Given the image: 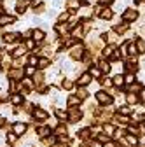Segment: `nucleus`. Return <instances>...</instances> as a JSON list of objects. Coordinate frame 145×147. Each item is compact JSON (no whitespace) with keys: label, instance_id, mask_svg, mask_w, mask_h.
<instances>
[{"label":"nucleus","instance_id":"f257e3e1","mask_svg":"<svg viewBox=\"0 0 145 147\" xmlns=\"http://www.w3.org/2000/svg\"><path fill=\"white\" fill-rule=\"evenodd\" d=\"M122 20H124V21H128V23L136 21V20H138V11H136V9H133V7L126 9V11L122 12Z\"/></svg>","mask_w":145,"mask_h":147},{"label":"nucleus","instance_id":"f03ea898","mask_svg":"<svg viewBox=\"0 0 145 147\" xmlns=\"http://www.w3.org/2000/svg\"><path fill=\"white\" fill-rule=\"evenodd\" d=\"M70 56L74 58V60H82V56H84V46H81V44L74 46V47L70 49Z\"/></svg>","mask_w":145,"mask_h":147},{"label":"nucleus","instance_id":"7ed1b4c3","mask_svg":"<svg viewBox=\"0 0 145 147\" xmlns=\"http://www.w3.org/2000/svg\"><path fill=\"white\" fill-rule=\"evenodd\" d=\"M72 37L77 39V40H81V39H84V37H86V32L82 28V23H79L75 28H72Z\"/></svg>","mask_w":145,"mask_h":147},{"label":"nucleus","instance_id":"20e7f679","mask_svg":"<svg viewBox=\"0 0 145 147\" xmlns=\"http://www.w3.org/2000/svg\"><path fill=\"white\" fill-rule=\"evenodd\" d=\"M81 117H82V112H81V110H77V109H74V107L68 110V121H72V123H79Z\"/></svg>","mask_w":145,"mask_h":147},{"label":"nucleus","instance_id":"39448f33","mask_svg":"<svg viewBox=\"0 0 145 147\" xmlns=\"http://www.w3.org/2000/svg\"><path fill=\"white\" fill-rule=\"evenodd\" d=\"M112 16H114V11L108 7V5H103V9H101V12H100V18H101V20L110 21V20H112Z\"/></svg>","mask_w":145,"mask_h":147},{"label":"nucleus","instance_id":"423d86ee","mask_svg":"<svg viewBox=\"0 0 145 147\" xmlns=\"http://www.w3.org/2000/svg\"><path fill=\"white\" fill-rule=\"evenodd\" d=\"M96 100H98L100 103H105V105H110V103H112V96L107 95V93H103V91L96 93Z\"/></svg>","mask_w":145,"mask_h":147},{"label":"nucleus","instance_id":"0eeeda50","mask_svg":"<svg viewBox=\"0 0 145 147\" xmlns=\"http://www.w3.org/2000/svg\"><path fill=\"white\" fill-rule=\"evenodd\" d=\"M91 79H93V77H91V74H89V72H87V74H82V76L77 79V86L84 88V86H87L89 82H91Z\"/></svg>","mask_w":145,"mask_h":147},{"label":"nucleus","instance_id":"6e6552de","mask_svg":"<svg viewBox=\"0 0 145 147\" xmlns=\"http://www.w3.org/2000/svg\"><path fill=\"white\" fill-rule=\"evenodd\" d=\"M32 114H33V117L35 119H39V121H44V119H47V112H46V110H42V109H33L32 110Z\"/></svg>","mask_w":145,"mask_h":147},{"label":"nucleus","instance_id":"1a4fd4ad","mask_svg":"<svg viewBox=\"0 0 145 147\" xmlns=\"http://www.w3.org/2000/svg\"><path fill=\"white\" fill-rule=\"evenodd\" d=\"M128 28H130V23L124 21V23H121V25H115V26H114V32H115L117 35H122L124 32H128Z\"/></svg>","mask_w":145,"mask_h":147},{"label":"nucleus","instance_id":"9d476101","mask_svg":"<svg viewBox=\"0 0 145 147\" xmlns=\"http://www.w3.org/2000/svg\"><path fill=\"white\" fill-rule=\"evenodd\" d=\"M14 21H16V18H14V16H9V14L0 16V26H4V25H12Z\"/></svg>","mask_w":145,"mask_h":147},{"label":"nucleus","instance_id":"9b49d317","mask_svg":"<svg viewBox=\"0 0 145 147\" xmlns=\"http://www.w3.org/2000/svg\"><path fill=\"white\" fill-rule=\"evenodd\" d=\"M28 5H30V0H19V2H17V5H16V11L19 12V14H23V12L28 9Z\"/></svg>","mask_w":145,"mask_h":147},{"label":"nucleus","instance_id":"f8f14e48","mask_svg":"<svg viewBox=\"0 0 145 147\" xmlns=\"http://www.w3.org/2000/svg\"><path fill=\"white\" fill-rule=\"evenodd\" d=\"M17 37H21L19 33H5L4 37H2V40L5 42V44H11V42H16L17 40Z\"/></svg>","mask_w":145,"mask_h":147},{"label":"nucleus","instance_id":"ddd939ff","mask_svg":"<svg viewBox=\"0 0 145 147\" xmlns=\"http://www.w3.org/2000/svg\"><path fill=\"white\" fill-rule=\"evenodd\" d=\"M12 131H14L16 135H23V133L26 131V124H23V123H16V124L12 126Z\"/></svg>","mask_w":145,"mask_h":147},{"label":"nucleus","instance_id":"4468645a","mask_svg":"<svg viewBox=\"0 0 145 147\" xmlns=\"http://www.w3.org/2000/svg\"><path fill=\"white\" fill-rule=\"evenodd\" d=\"M21 76H23V72H21V68H19V67H14L12 70H9V77H11V79H14V81H16V79H19Z\"/></svg>","mask_w":145,"mask_h":147},{"label":"nucleus","instance_id":"2eb2a0df","mask_svg":"<svg viewBox=\"0 0 145 147\" xmlns=\"http://www.w3.org/2000/svg\"><path fill=\"white\" fill-rule=\"evenodd\" d=\"M32 37H33V40H35V42H42V40L46 39V33H44L42 30H33Z\"/></svg>","mask_w":145,"mask_h":147},{"label":"nucleus","instance_id":"dca6fc26","mask_svg":"<svg viewBox=\"0 0 145 147\" xmlns=\"http://www.w3.org/2000/svg\"><path fill=\"white\" fill-rule=\"evenodd\" d=\"M114 51H115V44H108V46L103 49V58H112Z\"/></svg>","mask_w":145,"mask_h":147},{"label":"nucleus","instance_id":"f3484780","mask_svg":"<svg viewBox=\"0 0 145 147\" xmlns=\"http://www.w3.org/2000/svg\"><path fill=\"white\" fill-rule=\"evenodd\" d=\"M26 51H28L26 46H19V47H16V49L12 51V56H14V58H19V56H23Z\"/></svg>","mask_w":145,"mask_h":147},{"label":"nucleus","instance_id":"a211bd4d","mask_svg":"<svg viewBox=\"0 0 145 147\" xmlns=\"http://www.w3.org/2000/svg\"><path fill=\"white\" fill-rule=\"evenodd\" d=\"M66 7L70 9V12H72V11H77V9H81V2H79V0H68V2H66Z\"/></svg>","mask_w":145,"mask_h":147},{"label":"nucleus","instance_id":"6ab92c4d","mask_svg":"<svg viewBox=\"0 0 145 147\" xmlns=\"http://www.w3.org/2000/svg\"><path fill=\"white\" fill-rule=\"evenodd\" d=\"M135 46H136V49H138V54H145V40H143V39H138V40L135 42Z\"/></svg>","mask_w":145,"mask_h":147},{"label":"nucleus","instance_id":"aec40b11","mask_svg":"<svg viewBox=\"0 0 145 147\" xmlns=\"http://www.w3.org/2000/svg\"><path fill=\"white\" fill-rule=\"evenodd\" d=\"M89 74H91V77H100L103 72H101L100 67H91V68H89Z\"/></svg>","mask_w":145,"mask_h":147},{"label":"nucleus","instance_id":"412c9836","mask_svg":"<svg viewBox=\"0 0 145 147\" xmlns=\"http://www.w3.org/2000/svg\"><path fill=\"white\" fill-rule=\"evenodd\" d=\"M136 54H138V49H136V46L128 42V56H136Z\"/></svg>","mask_w":145,"mask_h":147},{"label":"nucleus","instance_id":"4be33fe9","mask_svg":"<svg viewBox=\"0 0 145 147\" xmlns=\"http://www.w3.org/2000/svg\"><path fill=\"white\" fill-rule=\"evenodd\" d=\"M98 67L101 68V72H103V74H108V72H110V65H108V61H105V60H101Z\"/></svg>","mask_w":145,"mask_h":147},{"label":"nucleus","instance_id":"5701e85b","mask_svg":"<svg viewBox=\"0 0 145 147\" xmlns=\"http://www.w3.org/2000/svg\"><path fill=\"white\" fill-rule=\"evenodd\" d=\"M49 133H51V130H49V128H46V126H42V128H39V130H37V135H39V137H42V138H44V137H47Z\"/></svg>","mask_w":145,"mask_h":147},{"label":"nucleus","instance_id":"b1692460","mask_svg":"<svg viewBox=\"0 0 145 147\" xmlns=\"http://www.w3.org/2000/svg\"><path fill=\"white\" fill-rule=\"evenodd\" d=\"M49 65H51V61H49L47 58H40V60L37 61V67H39V68H47Z\"/></svg>","mask_w":145,"mask_h":147},{"label":"nucleus","instance_id":"393cba45","mask_svg":"<svg viewBox=\"0 0 145 147\" xmlns=\"http://www.w3.org/2000/svg\"><path fill=\"white\" fill-rule=\"evenodd\" d=\"M11 102H12V105H21L23 96H21V95H12V96H11Z\"/></svg>","mask_w":145,"mask_h":147},{"label":"nucleus","instance_id":"a878e982","mask_svg":"<svg viewBox=\"0 0 145 147\" xmlns=\"http://www.w3.org/2000/svg\"><path fill=\"white\" fill-rule=\"evenodd\" d=\"M117 112L122 114V116H130V114H131V107H126V105H124V107L117 109Z\"/></svg>","mask_w":145,"mask_h":147},{"label":"nucleus","instance_id":"bb28decb","mask_svg":"<svg viewBox=\"0 0 145 147\" xmlns=\"http://www.w3.org/2000/svg\"><path fill=\"white\" fill-rule=\"evenodd\" d=\"M79 103H81V98H79V96H74V95H72V96L68 98V105H70V107L79 105Z\"/></svg>","mask_w":145,"mask_h":147},{"label":"nucleus","instance_id":"cd10ccee","mask_svg":"<svg viewBox=\"0 0 145 147\" xmlns=\"http://www.w3.org/2000/svg\"><path fill=\"white\" fill-rule=\"evenodd\" d=\"M103 131L108 133V135H114V133H115V128H114L112 124H105V126H103Z\"/></svg>","mask_w":145,"mask_h":147},{"label":"nucleus","instance_id":"c85d7f7f","mask_svg":"<svg viewBox=\"0 0 145 147\" xmlns=\"http://www.w3.org/2000/svg\"><path fill=\"white\" fill-rule=\"evenodd\" d=\"M54 133H56V137H61V135H66V128H65L63 124H60V126L56 128V131H54Z\"/></svg>","mask_w":145,"mask_h":147},{"label":"nucleus","instance_id":"c756f323","mask_svg":"<svg viewBox=\"0 0 145 147\" xmlns=\"http://www.w3.org/2000/svg\"><path fill=\"white\" fill-rule=\"evenodd\" d=\"M122 84H124V77H122V76H115V77H114V86L121 88Z\"/></svg>","mask_w":145,"mask_h":147},{"label":"nucleus","instance_id":"7c9ffc66","mask_svg":"<svg viewBox=\"0 0 145 147\" xmlns=\"http://www.w3.org/2000/svg\"><path fill=\"white\" fill-rule=\"evenodd\" d=\"M68 20H70V11L60 14V18H58V21H60V23H65V21H68Z\"/></svg>","mask_w":145,"mask_h":147},{"label":"nucleus","instance_id":"2f4dec72","mask_svg":"<svg viewBox=\"0 0 145 147\" xmlns=\"http://www.w3.org/2000/svg\"><path fill=\"white\" fill-rule=\"evenodd\" d=\"M44 9H46V5H44V4H37V5L33 7V12H35V14H42V12H44Z\"/></svg>","mask_w":145,"mask_h":147},{"label":"nucleus","instance_id":"473e14b6","mask_svg":"<svg viewBox=\"0 0 145 147\" xmlns=\"http://www.w3.org/2000/svg\"><path fill=\"white\" fill-rule=\"evenodd\" d=\"M124 82H126V84H133V82H135V74H131V72H130L128 76L124 77Z\"/></svg>","mask_w":145,"mask_h":147},{"label":"nucleus","instance_id":"72a5a7b5","mask_svg":"<svg viewBox=\"0 0 145 147\" xmlns=\"http://www.w3.org/2000/svg\"><path fill=\"white\" fill-rule=\"evenodd\" d=\"M61 86H63L65 89H72V86H74V81H72V79H65V81L61 82Z\"/></svg>","mask_w":145,"mask_h":147},{"label":"nucleus","instance_id":"f704fd0d","mask_svg":"<svg viewBox=\"0 0 145 147\" xmlns=\"http://www.w3.org/2000/svg\"><path fill=\"white\" fill-rule=\"evenodd\" d=\"M56 116H58L60 119H65V121H68V112H65V110H56Z\"/></svg>","mask_w":145,"mask_h":147},{"label":"nucleus","instance_id":"c9c22d12","mask_svg":"<svg viewBox=\"0 0 145 147\" xmlns=\"http://www.w3.org/2000/svg\"><path fill=\"white\" fill-rule=\"evenodd\" d=\"M115 119H117V123H119V124H126V123L130 121V119H128V116H122V114H119Z\"/></svg>","mask_w":145,"mask_h":147},{"label":"nucleus","instance_id":"e433bc0d","mask_svg":"<svg viewBox=\"0 0 145 147\" xmlns=\"http://www.w3.org/2000/svg\"><path fill=\"white\" fill-rule=\"evenodd\" d=\"M126 100H128V103H136V102H138V96H136L135 93H131V95L126 96Z\"/></svg>","mask_w":145,"mask_h":147},{"label":"nucleus","instance_id":"4c0bfd02","mask_svg":"<svg viewBox=\"0 0 145 147\" xmlns=\"http://www.w3.org/2000/svg\"><path fill=\"white\" fill-rule=\"evenodd\" d=\"M126 142H128L130 145H136V144H138V138H136L135 135H130L128 138H126Z\"/></svg>","mask_w":145,"mask_h":147},{"label":"nucleus","instance_id":"58836bf2","mask_svg":"<svg viewBox=\"0 0 145 147\" xmlns=\"http://www.w3.org/2000/svg\"><path fill=\"white\" fill-rule=\"evenodd\" d=\"M25 46H26V49H28V51H32V49L35 47V40H33V39H28V40L25 42Z\"/></svg>","mask_w":145,"mask_h":147},{"label":"nucleus","instance_id":"ea45409f","mask_svg":"<svg viewBox=\"0 0 145 147\" xmlns=\"http://www.w3.org/2000/svg\"><path fill=\"white\" fill-rule=\"evenodd\" d=\"M16 140H17V137H16V133H14V131L7 135V142H9V144H14Z\"/></svg>","mask_w":145,"mask_h":147},{"label":"nucleus","instance_id":"a19ab883","mask_svg":"<svg viewBox=\"0 0 145 147\" xmlns=\"http://www.w3.org/2000/svg\"><path fill=\"white\" fill-rule=\"evenodd\" d=\"M77 96H79L81 100H86V98H87V91H86V89H79V93H77Z\"/></svg>","mask_w":145,"mask_h":147},{"label":"nucleus","instance_id":"79ce46f5","mask_svg":"<svg viewBox=\"0 0 145 147\" xmlns=\"http://www.w3.org/2000/svg\"><path fill=\"white\" fill-rule=\"evenodd\" d=\"M89 135H91V130H82V131H81V138H82V140H87Z\"/></svg>","mask_w":145,"mask_h":147},{"label":"nucleus","instance_id":"37998d69","mask_svg":"<svg viewBox=\"0 0 145 147\" xmlns=\"http://www.w3.org/2000/svg\"><path fill=\"white\" fill-rule=\"evenodd\" d=\"M101 84L105 88H110V86H114V81H110V79H101Z\"/></svg>","mask_w":145,"mask_h":147},{"label":"nucleus","instance_id":"c03bdc74","mask_svg":"<svg viewBox=\"0 0 145 147\" xmlns=\"http://www.w3.org/2000/svg\"><path fill=\"white\" fill-rule=\"evenodd\" d=\"M21 86H26V88H30V89H33V82H32V81H30V79H25V81H23V84H21Z\"/></svg>","mask_w":145,"mask_h":147},{"label":"nucleus","instance_id":"a18cd8bd","mask_svg":"<svg viewBox=\"0 0 145 147\" xmlns=\"http://www.w3.org/2000/svg\"><path fill=\"white\" fill-rule=\"evenodd\" d=\"M25 74H26V76H33V74H35V68H33V67H26V68H25Z\"/></svg>","mask_w":145,"mask_h":147},{"label":"nucleus","instance_id":"49530a36","mask_svg":"<svg viewBox=\"0 0 145 147\" xmlns=\"http://www.w3.org/2000/svg\"><path fill=\"white\" fill-rule=\"evenodd\" d=\"M131 91H142V84H131Z\"/></svg>","mask_w":145,"mask_h":147},{"label":"nucleus","instance_id":"de8ad7c7","mask_svg":"<svg viewBox=\"0 0 145 147\" xmlns=\"http://www.w3.org/2000/svg\"><path fill=\"white\" fill-rule=\"evenodd\" d=\"M98 140H100V142H105V144H107V142H108V137H105V135L101 133V135H98Z\"/></svg>","mask_w":145,"mask_h":147},{"label":"nucleus","instance_id":"09e8293b","mask_svg":"<svg viewBox=\"0 0 145 147\" xmlns=\"http://www.w3.org/2000/svg\"><path fill=\"white\" fill-rule=\"evenodd\" d=\"M112 2H114V0H100V4H101V5H110Z\"/></svg>","mask_w":145,"mask_h":147},{"label":"nucleus","instance_id":"8fccbe9b","mask_svg":"<svg viewBox=\"0 0 145 147\" xmlns=\"http://www.w3.org/2000/svg\"><path fill=\"white\" fill-rule=\"evenodd\" d=\"M39 58H35V56H30V65H37Z\"/></svg>","mask_w":145,"mask_h":147},{"label":"nucleus","instance_id":"3c124183","mask_svg":"<svg viewBox=\"0 0 145 147\" xmlns=\"http://www.w3.org/2000/svg\"><path fill=\"white\" fill-rule=\"evenodd\" d=\"M100 144H101V142H100V140H98V142H91V147H101V145H100Z\"/></svg>","mask_w":145,"mask_h":147},{"label":"nucleus","instance_id":"603ef678","mask_svg":"<svg viewBox=\"0 0 145 147\" xmlns=\"http://www.w3.org/2000/svg\"><path fill=\"white\" fill-rule=\"evenodd\" d=\"M52 147H66V145H65V142H63V144H54Z\"/></svg>","mask_w":145,"mask_h":147},{"label":"nucleus","instance_id":"864d4df0","mask_svg":"<svg viewBox=\"0 0 145 147\" xmlns=\"http://www.w3.org/2000/svg\"><path fill=\"white\" fill-rule=\"evenodd\" d=\"M140 93H142V100L145 102V91H140Z\"/></svg>","mask_w":145,"mask_h":147},{"label":"nucleus","instance_id":"5fc2aeb1","mask_svg":"<svg viewBox=\"0 0 145 147\" xmlns=\"http://www.w3.org/2000/svg\"><path fill=\"white\" fill-rule=\"evenodd\" d=\"M2 126H4V119H2V117H0V128H2Z\"/></svg>","mask_w":145,"mask_h":147},{"label":"nucleus","instance_id":"6e6d98bb","mask_svg":"<svg viewBox=\"0 0 145 147\" xmlns=\"http://www.w3.org/2000/svg\"><path fill=\"white\" fill-rule=\"evenodd\" d=\"M0 9H2V0H0Z\"/></svg>","mask_w":145,"mask_h":147}]
</instances>
